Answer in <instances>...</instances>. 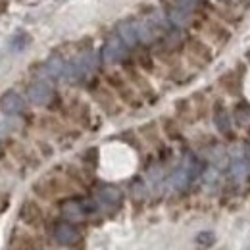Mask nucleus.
Here are the masks:
<instances>
[{"label":"nucleus","instance_id":"f257e3e1","mask_svg":"<svg viewBox=\"0 0 250 250\" xmlns=\"http://www.w3.org/2000/svg\"><path fill=\"white\" fill-rule=\"evenodd\" d=\"M129 48L124 44V41L114 33V35H110L106 41H104V44H102V48H100V60L104 65H118V63H125L127 62V58H129Z\"/></svg>","mask_w":250,"mask_h":250},{"label":"nucleus","instance_id":"f03ea898","mask_svg":"<svg viewBox=\"0 0 250 250\" xmlns=\"http://www.w3.org/2000/svg\"><path fill=\"white\" fill-rule=\"evenodd\" d=\"M185 52H187L188 60L194 65H198V67H206L208 63H212V60H214L212 46L206 41H202L200 37H194V35H188L187 37Z\"/></svg>","mask_w":250,"mask_h":250},{"label":"nucleus","instance_id":"7ed1b4c3","mask_svg":"<svg viewBox=\"0 0 250 250\" xmlns=\"http://www.w3.org/2000/svg\"><path fill=\"white\" fill-rule=\"evenodd\" d=\"M160 10L164 12V16L167 18V21L173 27H177V29H190L194 12L185 10V8L177 6V4H173L171 0H160Z\"/></svg>","mask_w":250,"mask_h":250},{"label":"nucleus","instance_id":"20e7f679","mask_svg":"<svg viewBox=\"0 0 250 250\" xmlns=\"http://www.w3.org/2000/svg\"><path fill=\"white\" fill-rule=\"evenodd\" d=\"M200 33L206 35V37H208L214 44H218V46H223V44L231 42V39H233V31H231L223 21H219L218 18H212V16L204 21Z\"/></svg>","mask_w":250,"mask_h":250},{"label":"nucleus","instance_id":"39448f33","mask_svg":"<svg viewBox=\"0 0 250 250\" xmlns=\"http://www.w3.org/2000/svg\"><path fill=\"white\" fill-rule=\"evenodd\" d=\"M27 98L33 106H48L54 98V91L48 81L37 79L27 87Z\"/></svg>","mask_w":250,"mask_h":250},{"label":"nucleus","instance_id":"423d86ee","mask_svg":"<svg viewBox=\"0 0 250 250\" xmlns=\"http://www.w3.org/2000/svg\"><path fill=\"white\" fill-rule=\"evenodd\" d=\"M116 35L124 41V44L129 50H135L141 46V41H139V33H137V20L133 18H127L116 23Z\"/></svg>","mask_w":250,"mask_h":250},{"label":"nucleus","instance_id":"0eeeda50","mask_svg":"<svg viewBox=\"0 0 250 250\" xmlns=\"http://www.w3.org/2000/svg\"><path fill=\"white\" fill-rule=\"evenodd\" d=\"M96 202L102 206V208H108V210H116L122 206L124 202V192L114 185H102V187L96 190Z\"/></svg>","mask_w":250,"mask_h":250},{"label":"nucleus","instance_id":"6e6552de","mask_svg":"<svg viewBox=\"0 0 250 250\" xmlns=\"http://www.w3.org/2000/svg\"><path fill=\"white\" fill-rule=\"evenodd\" d=\"M212 118H214V125L223 137L233 139V127H231V114L227 112V108L223 106L221 100H216L212 106Z\"/></svg>","mask_w":250,"mask_h":250},{"label":"nucleus","instance_id":"1a4fd4ad","mask_svg":"<svg viewBox=\"0 0 250 250\" xmlns=\"http://www.w3.org/2000/svg\"><path fill=\"white\" fill-rule=\"evenodd\" d=\"M0 110L6 116H18L25 112V100L23 96L16 91H6L0 96Z\"/></svg>","mask_w":250,"mask_h":250},{"label":"nucleus","instance_id":"9d476101","mask_svg":"<svg viewBox=\"0 0 250 250\" xmlns=\"http://www.w3.org/2000/svg\"><path fill=\"white\" fill-rule=\"evenodd\" d=\"M219 87L229 96H241V93H243V75L237 69H229L219 77Z\"/></svg>","mask_w":250,"mask_h":250},{"label":"nucleus","instance_id":"9b49d317","mask_svg":"<svg viewBox=\"0 0 250 250\" xmlns=\"http://www.w3.org/2000/svg\"><path fill=\"white\" fill-rule=\"evenodd\" d=\"M54 239L63 245V247H71V245H75L79 239H81V235H79V231L73 227V223L69 221H63V223H58L56 225V229H54Z\"/></svg>","mask_w":250,"mask_h":250},{"label":"nucleus","instance_id":"f8f14e48","mask_svg":"<svg viewBox=\"0 0 250 250\" xmlns=\"http://www.w3.org/2000/svg\"><path fill=\"white\" fill-rule=\"evenodd\" d=\"M63 69H65V60H63L60 54H50L44 63H42V71L48 79L52 81H58L63 77Z\"/></svg>","mask_w":250,"mask_h":250},{"label":"nucleus","instance_id":"ddd939ff","mask_svg":"<svg viewBox=\"0 0 250 250\" xmlns=\"http://www.w3.org/2000/svg\"><path fill=\"white\" fill-rule=\"evenodd\" d=\"M135 52V65L139 69H143L145 73H152L154 67H156V62H154V54L148 50V46H139L133 50Z\"/></svg>","mask_w":250,"mask_h":250},{"label":"nucleus","instance_id":"4468645a","mask_svg":"<svg viewBox=\"0 0 250 250\" xmlns=\"http://www.w3.org/2000/svg\"><path fill=\"white\" fill-rule=\"evenodd\" d=\"M20 218L27 225H39L42 219V210L35 200H27V202H23V206L20 210Z\"/></svg>","mask_w":250,"mask_h":250},{"label":"nucleus","instance_id":"2eb2a0df","mask_svg":"<svg viewBox=\"0 0 250 250\" xmlns=\"http://www.w3.org/2000/svg\"><path fill=\"white\" fill-rule=\"evenodd\" d=\"M62 214H63V218L67 219V221H71V223L83 221L85 216H87L83 204L77 202V200H65V202L62 204Z\"/></svg>","mask_w":250,"mask_h":250},{"label":"nucleus","instance_id":"dca6fc26","mask_svg":"<svg viewBox=\"0 0 250 250\" xmlns=\"http://www.w3.org/2000/svg\"><path fill=\"white\" fill-rule=\"evenodd\" d=\"M229 175H231V179H233L237 185L243 183L245 177L249 175V164H247V160H245V158L233 160V162L229 164Z\"/></svg>","mask_w":250,"mask_h":250},{"label":"nucleus","instance_id":"f3484780","mask_svg":"<svg viewBox=\"0 0 250 250\" xmlns=\"http://www.w3.org/2000/svg\"><path fill=\"white\" fill-rule=\"evenodd\" d=\"M183 167L187 169L188 177H190L192 181H194L196 177H200V175L206 171L204 162H202L198 156H194V154H187V156H185V164H183Z\"/></svg>","mask_w":250,"mask_h":250},{"label":"nucleus","instance_id":"a211bd4d","mask_svg":"<svg viewBox=\"0 0 250 250\" xmlns=\"http://www.w3.org/2000/svg\"><path fill=\"white\" fill-rule=\"evenodd\" d=\"M31 35L27 31H18L12 35V39H10V42H8V48L12 50V52H23L29 44H31Z\"/></svg>","mask_w":250,"mask_h":250},{"label":"nucleus","instance_id":"6ab92c4d","mask_svg":"<svg viewBox=\"0 0 250 250\" xmlns=\"http://www.w3.org/2000/svg\"><path fill=\"white\" fill-rule=\"evenodd\" d=\"M94 98H96V102L102 106V110H106L108 114L116 112V100H114V94L110 93L108 89H96V91H94Z\"/></svg>","mask_w":250,"mask_h":250},{"label":"nucleus","instance_id":"aec40b11","mask_svg":"<svg viewBox=\"0 0 250 250\" xmlns=\"http://www.w3.org/2000/svg\"><path fill=\"white\" fill-rule=\"evenodd\" d=\"M169 181H171V187L175 188V190H185V188L192 183V179L188 177L187 169H185L183 166H181V167L171 175V179H169Z\"/></svg>","mask_w":250,"mask_h":250},{"label":"nucleus","instance_id":"412c9836","mask_svg":"<svg viewBox=\"0 0 250 250\" xmlns=\"http://www.w3.org/2000/svg\"><path fill=\"white\" fill-rule=\"evenodd\" d=\"M233 118L239 125H249L250 124V104L249 102H239L235 106Z\"/></svg>","mask_w":250,"mask_h":250},{"label":"nucleus","instance_id":"4be33fe9","mask_svg":"<svg viewBox=\"0 0 250 250\" xmlns=\"http://www.w3.org/2000/svg\"><path fill=\"white\" fill-rule=\"evenodd\" d=\"M162 127H164V133L167 139L171 141H179L181 139V131H179V125L175 124V120H162Z\"/></svg>","mask_w":250,"mask_h":250},{"label":"nucleus","instance_id":"5701e85b","mask_svg":"<svg viewBox=\"0 0 250 250\" xmlns=\"http://www.w3.org/2000/svg\"><path fill=\"white\" fill-rule=\"evenodd\" d=\"M98 158H100L98 148H96V146H91V148H87V150L83 152L81 160H83V164H85L87 167L94 169V167H98Z\"/></svg>","mask_w":250,"mask_h":250},{"label":"nucleus","instance_id":"b1692460","mask_svg":"<svg viewBox=\"0 0 250 250\" xmlns=\"http://www.w3.org/2000/svg\"><path fill=\"white\" fill-rule=\"evenodd\" d=\"M214 243H216V235L212 231H200L196 235V245L202 249H210V247H214Z\"/></svg>","mask_w":250,"mask_h":250},{"label":"nucleus","instance_id":"393cba45","mask_svg":"<svg viewBox=\"0 0 250 250\" xmlns=\"http://www.w3.org/2000/svg\"><path fill=\"white\" fill-rule=\"evenodd\" d=\"M106 83L114 89V91H118V89H122L125 83V77L122 73H118V71H112V73H106Z\"/></svg>","mask_w":250,"mask_h":250},{"label":"nucleus","instance_id":"a878e982","mask_svg":"<svg viewBox=\"0 0 250 250\" xmlns=\"http://www.w3.org/2000/svg\"><path fill=\"white\" fill-rule=\"evenodd\" d=\"M131 194L133 198H145L146 196V185L143 179H133L131 183Z\"/></svg>","mask_w":250,"mask_h":250},{"label":"nucleus","instance_id":"bb28decb","mask_svg":"<svg viewBox=\"0 0 250 250\" xmlns=\"http://www.w3.org/2000/svg\"><path fill=\"white\" fill-rule=\"evenodd\" d=\"M175 110H177L179 116H187L188 112H190V102H188L187 98H179L175 102Z\"/></svg>","mask_w":250,"mask_h":250},{"label":"nucleus","instance_id":"cd10ccee","mask_svg":"<svg viewBox=\"0 0 250 250\" xmlns=\"http://www.w3.org/2000/svg\"><path fill=\"white\" fill-rule=\"evenodd\" d=\"M171 2H173V4H177V6H181V8H185V10L194 12L200 0H171Z\"/></svg>","mask_w":250,"mask_h":250},{"label":"nucleus","instance_id":"c85d7f7f","mask_svg":"<svg viewBox=\"0 0 250 250\" xmlns=\"http://www.w3.org/2000/svg\"><path fill=\"white\" fill-rule=\"evenodd\" d=\"M41 148L44 150V156H50V154H52V148H48V145H44V143H41Z\"/></svg>","mask_w":250,"mask_h":250},{"label":"nucleus","instance_id":"c756f323","mask_svg":"<svg viewBox=\"0 0 250 250\" xmlns=\"http://www.w3.org/2000/svg\"><path fill=\"white\" fill-rule=\"evenodd\" d=\"M8 10V2L6 0H0V14H4Z\"/></svg>","mask_w":250,"mask_h":250},{"label":"nucleus","instance_id":"7c9ffc66","mask_svg":"<svg viewBox=\"0 0 250 250\" xmlns=\"http://www.w3.org/2000/svg\"><path fill=\"white\" fill-rule=\"evenodd\" d=\"M221 2H225V4H227V2H229V0H221Z\"/></svg>","mask_w":250,"mask_h":250},{"label":"nucleus","instance_id":"2f4dec72","mask_svg":"<svg viewBox=\"0 0 250 250\" xmlns=\"http://www.w3.org/2000/svg\"><path fill=\"white\" fill-rule=\"evenodd\" d=\"M16 2H21V0H16Z\"/></svg>","mask_w":250,"mask_h":250}]
</instances>
